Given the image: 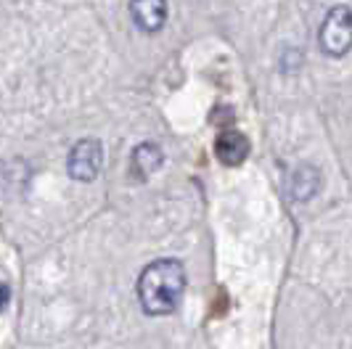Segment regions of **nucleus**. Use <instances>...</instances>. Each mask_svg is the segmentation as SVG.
Here are the masks:
<instances>
[{
  "label": "nucleus",
  "mask_w": 352,
  "mask_h": 349,
  "mask_svg": "<svg viewBox=\"0 0 352 349\" xmlns=\"http://www.w3.org/2000/svg\"><path fill=\"white\" fill-rule=\"evenodd\" d=\"M130 16L143 32H159L167 21L164 0H130Z\"/></svg>",
  "instance_id": "5"
},
{
  "label": "nucleus",
  "mask_w": 352,
  "mask_h": 349,
  "mask_svg": "<svg viewBox=\"0 0 352 349\" xmlns=\"http://www.w3.org/2000/svg\"><path fill=\"white\" fill-rule=\"evenodd\" d=\"M6 302H8V286H0V310L6 307Z\"/></svg>",
  "instance_id": "8"
},
{
  "label": "nucleus",
  "mask_w": 352,
  "mask_h": 349,
  "mask_svg": "<svg viewBox=\"0 0 352 349\" xmlns=\"http://www.w3.org/2000/svg\"><path fill=\"white\" fill-rule=\"evenodd\" d=\"M104 167V148L96 138H85L80 143H74V148L69 151V159H67V170L74 180L80 183H90L96 180L98 172Z\"/></svg>",
  "instance_id": "3"
},
{
  "label": "nucleus",
  "mask_w": 352,
  "mask_h": 349,
  "mask_svg": "<svg viewBox=\"0 0 352 349\" xmlns=\"http://www.w3.org/2000/svg\"><path fill=\"white\" fill-rule=\"evenodd\" d=\"M318 185H320L318 170L310 167V164H302L292 174V199L294 201H307V199H313L318 193Z\"/></svg>",
  "instance_id": "7"
},
{
  "label": "nucleus",
  "mask_w": 352,
  "mask_h": 349,
  "mask_svg": "<svg viewBox=\"0 0 352 349\" xmlns=\"http://www.w3.org/2000/svg\"><path fill=\"white\" fill-rule=\"evenodd\" d=\"M162 161H164V154L157 143H141L130 157V172L135 180H146L162 167Z\"/></svg>",
  "instance_id": "6"
},
{
  "label": "nucleus",
  "mask_w": 352,
  "mask_h": 349,
  "mask_svg": "<svg viewBox=\"0 0 352 349\" xmlns=\"http://www.w3.org/2000/svg\"><path fill=\"white\" fill-rule=\"evenodd\" d=\"M214 157L226 167H239L249 157V138L239 130H226L214 140Z\"/></svg>",
  "instance_id": "4"
},
{
  "label": "nucleus",
  "mask_w": 352,
  "mask_h": 349,
  "mask_svg": "<svg viewBox=\"0 0 352 349\" xmlns=\"http://www.w3.org/2000/svg\"><path fill=\"white\" fill-rule=\"evenodd\" d=\"M352 45V11L350 5H336L320 27V48L329 56H344Z\"/></svg>",
  "instance_id": "2"
},
{
  "label": "nucleus",
  "mask_w": 352,
  "mask_h": 349,
  "mask_svg": "<svg viewBox=\"0 0 352 349\" xmlns=\"http://www.w3.org/2000/svg\"><path fill=\"white\" fill-rule=\"evenodd\" d=\"M186 291V267L177 260H154L138 278V302L143 313L162 317L175 313Z\"/></svg>",
  "instance_id": "1"
}]
</instances>
